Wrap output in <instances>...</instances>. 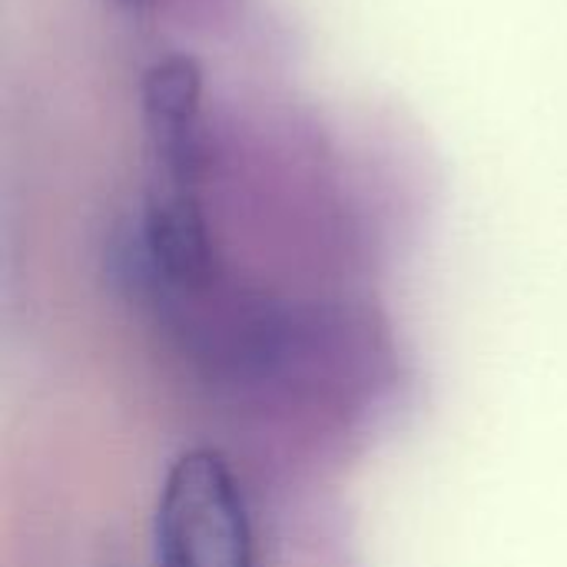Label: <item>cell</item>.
Returning a JSON list of instances; mask_svg holds the SVG:
<instances>
[{
    "label": "cell",
    "mask_w": 567,
    "mask_h": 567,
    "mask_svg": "<svg viewBox=\"0 0 567 567\" xmlns=\"http://www.w3.org/2000/svg\"><path fill=\"white\" fill-rule=\"evenodd\" d=\"M146 120L163 166L176 186L196 179L199 166V100L203 73L189 56H166L150 66L143 83Z\"/></svg>",
    "instance_id": "obj_2"
},
{
    "label": "cell",
    "mask_w": 567,
    "mask_h": 567,
    "mask_svg": "<svg viewBox=\"0 0 567 567\" xmlns=\"http://www.w3.org/2000/svg\"><path fill=\"white\" fill-rule=\"evenodd\" d=\"M153 567H259L252 515L223 452L199 445L166 468L153 505Z\"/></svg>",
    "instance_id": "obj_1"
},
{
    "label": "cell",
    "mask_w": 567,
    "mask_h": 567,
    "mask_svg": "<svg viewBox=\"0 0 567 567\" xmlns=\"http://www.w3.org/2000/svg\"><path fill=\"white\" fill-rule=\"evenodd\" d=\"M120 3H126V7H133V10H140V7H143L146 0H120Z\"/></svg>",
    "instance_id": "obj_3"
}]
</instances>
